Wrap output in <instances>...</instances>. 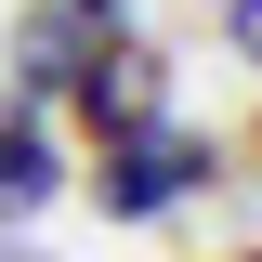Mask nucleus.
I'll list each match as a JSON object with an SVG mask.
<instances>
[{
  "instance_id": "f257e3e1",
  "label": "nucleus",
  "mask_w": 262,
  "mask_h": 262,
  "mask_svg": "<svg viewBox=\"0 0 262 262\" xmlns=\"http://www.w3.org/2000/svg\"><path fill=\"white\" fill-rule=\"evenodd\" d=\"M210 170H223V144H210V131H184V118H144V131H118V144H105V223H158L170 196H196L210 184Z\"/></svg>"
},
{
  "instance_id": "f03ea898",
  "label": "nucleus",
  "mask_w": 262,
  "mask_h": 262,
  "mask_svg": "<svg viewBox=\"0 0 262 262\" xmlns=\"http://www.w3.org/2000/svg\"><path fill=\"white\" fill-rule=\"evenodd\" d=\"M158 79H170V66H158V53H131V39H92V53L66 66V92H79V118H92L105 144H118V131H144V118H170Z\"/></svg>"
},
{
  "instance_id": "7ed1b4c3",
  "label": "nucleus",
  "mask_w": 262,
  "mask_h": 262,
  "mask_svg": "<svg viewBox=\"0 0 262 262\" xmlns=\"http://www.w3.org/2000/svg\"><path fill=\"white\" fill-rule=\"evenodd\" d=\"M53 184H66V170H53V144H39V118L13 105V118H0V223H27Z\"/></svg>"
},
{
  "instance_id": "20e7f679",
  "label": "nucleus",
  "mask_w": 262,
  "mask_h": 262,
  "mask_svg": "<svg viewBox=\"0 0 262 262\" xmlns=\"http://www.w3.org/2000/svg\"><path fill=\"white\" fill-rule=\"evenodd\" d=\"M223 39H236V53L262 66V0H223Z\"/></svg>"
},
{
  "instance_id": "39448f33",
  "label": "nucleus",
  "mask_w": 262,
  "mask_h": 262,
  "mask_svg": "<svg viewBox=\"0 0 262 262\" xmlns=\"http://www.w3.org/2000/svg\"><path fill=\"white\" fill-rule=\"evenodd\" d=\"M79 13H92V27H118V13H131V0H79Z\"/></svg>"
},
{
  "instance_id": "423d86ee",
  "label": "nucleus",
  "mask_w": 262,
  "mask_h": 262,
  "mask_svg": "<svg viewBox=\"0 0 262 262\" xmlns=\"http://www.w3.org/2000/svg\"><path fill=\"white\" fill-rule=\"evenodd\" d=\"M0 262H27V249H0Z\"/></svg>"
},
{
  "instance_id": "0eeeda50",
  "label": "nucleus",
  "mask_w": 262,
  "mask_h": 262,
  "mask_svg": "<svg viewBox=\"0 0 262 262\" xmlns=\"http://www.w3.org/2000/svg\"><path fill=\"white\" fill-rule=\"evenodd\" d=\"M249 262H262V249H249Z\"/></svg>"
}]
</instances>
